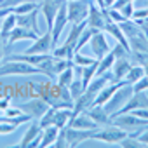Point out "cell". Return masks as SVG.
<instances>
[{"label": "cell", "mask_w": 148, "mask_h": 148, "mask_svg": "<svg viewBox=\"0 0 148 148\" xmlns=\"http://www.w3.org/2000/svg\"><path fill=\"white\" fill-rule=\"evenodd\" d=\"M40 70L35 64L18 59H7L0 64V77H11V75H38Z\"/></svg>", "instance_id": "1"}, {"label": "cell", "mask_w": 148, "mask_h": 148, "mask_svg": "<svg viewBox=\"0 0 148 148\" xmlns=\"http://www.w3.org/2000/svg\"><path fill=\"white\" fill-rule=\"evenodd\" d=\"M112 124L117 125V127H120V129H124V131H127L132 136L143 132L148 127V120H145L141 117H136L132 113H120V115H117V117L112 119Z\"/></svg>", "instance_id": "2"}, {"label": "cell", "mask_w": 148, "mask_h": 148, "mask_svg": "<svg viewBox=\"0 0 148 148\" xmlns=\"http://www.w3.org/2000/svg\"><path fill=\"white\" fill-rule=\"evenodd\" d=\"M89 0H66V12H68V23L79 25L87 21L89 16Z\"/></svg>", "instance_id": "3"}, {"label": "cell", "mask_w": 148, "mask_h": 148, "mask_svg": "<svg viewBox=\"0 0 148 148\" xmlns=\"http://www.w3.org/2000/svg\"><path fill=\"white\" fill-rule=\"evenodd\" d=\"M129 132L110 124V125H105V127H99L98 131H92L91 134V139H98V141H105V143H110V145H119Z\"/></svg>", "instance_id": "4"}, {"label": "cell", "mask_w": 148, "mask_h": 148, "mask_svg": "<svg viewBox=\"0 0 148 148\" xmlns=\"http://www.w3.org/2000/svg\"><path fill=\"white\" fill-rule=\"evenodd\" d=\"M132 92H134V91H132V86H131V84H124L122 87H119V89L115 91V94L103 105L105 110L110 113V117H112L115 112H119V110L129 101V98L132 96Z\"/></svg>", "instance_id": "5"}, {"label": "cell", "mask_w": 148, "mask_h": 148, "mask_svg": "<svg viewBox=\"0 0 148 148\" xmlns=\"http://www.w3.org/2000/svg\"><path fill=\"white\" fill-rule=\"evenodd\" d=\"M66 2V0H40L38 2V9H40V18L45 19V25H47V30L52 28V23H54V18L59 11V7Z\"/></svg>", "instance_id": "6"}, {"label": "cell", "mask_w": 148, "mask_h": 148, "mask_svg": "<svg viewBox=\"0 0 148 148\" xmlns=\"http://www.w3.org/2000/svg\"><path fill=\"white\" fill-rule=\"evenodd\" d=\"M52 49H54V45H52V35H51V30H47L45 33L38 35L33 40L32 47H28L25 51V54H51Z\"/></svg>", "instance_id": "7"}, {"label": "cell", "mask_w": 148, "mask_h": 148, "mask_svg": "<svg viewBox=\"0 0 148 148\" xmlns=\"http://www.w3.org/2000/svg\"><path fill=\"white\" fill-rule=\"evenodd\" d=\"M66 25H68V12H66V2H64V4L59 7L58 14H56V18H54V23H52V28H51L52 45H54V47L58 45V42H59V38H61V33H63V30L66 28Z\"/></svg>", "instance_id": "8"}, {"label": "cell", "mask_w": 148, "mask_h": 148, "mask_svg": "<svg viewBox=\"0 0 148 148\" xmlns=\"http://www.w3.org/2000/svg\"><path fill=\"white\" fill-rule=\"evenodd\" d=\"M89 44H91V51H92V54H94L96 59L105 58V56L112 51V47H110L108 42H106L105 32H94L92 37H91V40H89Z\"/></svg>", "instance_id": "9"}, {"label": "cell", "mask_w": 148, "mask_h": 148, "mask_svg": "<svg viewBox=\"0 0 148 148\" xmlns=\"http://www.w3.org/2000/svg\"><path fill=\"white\" fill-rule=\"evenodd\" d=\"M105 25H106V9L101 11L98 5H94L91 2L89 16H87V26L96 30V32H105Z\"/></svg>", "instance_id": "10"}, {"label": "cell", "mask_w": 148, "mask_h": 148, "mask_svg": "<svg viewBox=\"0 0 148 148\" xmlns=\"http://www.w3.org/2000/svg\"><path fill=\"white\" fill-rule=\"evenodd\" d=\"M49 103L45 101V99H30L28 103H21L19 105V108L25 112V113H28L33 120H38L47 110H49Z\"/></svg>", "instance_id": "11"}, {"label": "cell", "mask_w": 148, "mask_h": 148, "mask_svg": "<svg viewBox=\"0 0 148 148\" xmlns=\"http://www.w3.org/2000/svg\"><path fill=\"white\" fill-rule=\"evenodd\" d=\"M64 132H66L68 146H71V148H75V146H79L80 143L91 139V134H92L91 129H75V127H70V125L64 127Z\"/></svg>", "instance_id": "12"}, {"label": "cell", "mask_w": 148, "mask_h": 148, "mask_svg": "<svg viewBox=\"0 0 148 148\" xmlns=\"http://www.w3.org/2000/svg\"><path fill=\"white\" fill-rule=\"evenodd\" d=\"M16 19H18V26L30 28L37 35H42L40 33V28H38V19H40V9L38 7L33 9L32 12H26V14H16Z\"/></svg>", "instance_id": "13"}, {"label": "cell", "mask_w": 148, "mask_h": 148, "mask_svg": "<svg viewBox=\"0 0 148 148\" xmlns=\"http://www.w3.org/2000/svg\"><path fill=\"white\" fill-rule=\"evenodd\" d=\"M37 37H38V35H37L33 30L25 28V26H16V28L9 33V37H7V45H12V44H16V42H23V40L33 42Z\"/></svg>", "instance_id": "14"}, {"label": "cell", "mask_w": 148, "mask_h": 148, "mask_svg": "<svg viewBox=\"0 0 148 148\" xmlns=\"http://www.w3.org/2000/svg\"><path fill=\"white\" fill-rule=\"evenodd\" d=\"M70 127H75V129H91V131H96L99 129V125L86 113V112H80V113H75L71 117V120L68 122Z\"/></svg>", "instance_id": "15"}, {"label": "cell", "mask_w": 148, "mask_h": 148, "mask_svg": "<svg viewBox=\"0 0 148 148\" xmlns=\"http://www.w3.org/2000/svg\"><path fill=\"white\" fill-rule=\"evenodd\" d=\"M131 66H132V64H131V61H129V58H127V56L115 59V63H113V66H112L113 82H120V80H124V79H125V75L129 73V70H131Z\"/></svg>", "instance_id": "16"}, {"label": "cell", "mask_w": 148, "mask_h": 148, "mask_svg": "<svg viewBox=\"0 0 148 148\" xmlns=\"http://www.w3.org/2000/svg\"><path fill=\"white\" fill-rule=\"evenodd\" d=\"M86 113H87L99 127H105V125H110V124H112V117H110V113L105 110V106L94 105V106H91L89 110H86Z\"/></svg>", "instance_id": "17"}, {"label": "cell", "mask_w": 148, "mask_h": 148, "mask_svg": "<svg viewBox=\"0 0 148 148\" xmlns=\"http://www.w3.org/2000/svg\"><path fill=\"white\" fill-rule=\"evenodd\" d=\"M42 132V127H40V124H38V120H35V122H32L30 124V127H28V131L25 132V136L21 138V141L16 145L18 148H28V145H30V141L35 138V136H38Z\"/></svg>", "instance_id": "18"}, {"label": "cell", "mask_w": 148, "mask_h": 148, "mask_svg": "<svg viewBox=\"0 0 148 148\" xmlns=\"http://www.w3.org/2000/svg\"><path fill=\"white\" fill-rule=\"evenodd\" d=\"M16 26H18V19H16V14H14V12L7 14V16L2 19V26H0V37L7 40L9 33H11V32H12Z\"/></svg>", "instance_id": "19"}, {"label": "cell", "mask_w": 148, "mask_h": 148, "mask_svg": "<svg viewBox=\"0 0 148 148\" xmlns=\"http://www.w3.org/2000/svg\"><path fill=\"white\" fill-rule=\"evenodd\" d=\"M58 132H59V127H56V125H47V127H42V141H40V146H42V148L51 146V145L56 141Z\"/></svg>", "instance_id": "20"}, {"label": "cell", "mask_w": 148, "mask_h": 148, "mask_svg": "<svg viewBox=\"0 0 148 148\" xmlns=\"http://www.w3.org/2000/svg\"><path fill=\"white\" fill-rule=\"evenodd\" d=\"M58 79V86H61V87H66L68 89V86L73 82V79H75V68H73V64L71 66H68V68H64L59 75L56 77Z\"/></svg>", "instance_id": "21"}, {"label": "cell", "mask_w": 148, "mask_h": 148, "mask_svg": "<svg viewBox=\"0 0 148 148\" xmlns=\"http://www.w3.org/2000/svg\"><path fill=\"white\" fill-rule=\"evenodd\" d=\"M113 63H115V56H113V52L110 51L105 58L99 59V63H98V70H96V77H98V75H103V73H106L108 70H112Z\"/></svg>", "instance_id": "22"}, {"label": "cell", "mask_w": 148, "mask_h": 148, "mask_svg": "<svg viewBox=\"0 0 148 148\" xmlns=\"http://www.w3.org/2000/svg\"><path fill=\"white\" fill-rule=\"evenodd\" d=\"M145 75V70H143V66L141 64H136V66H131V70H129V73L125 75V79H124V82L125 84H134V82H138L141 77Z\"/></svg>", "instance_id": "23"}, {"label": "cell", "mask_w": 148, "mask_h": 148, "mask_svg": "<svg viewBox=\"0 0 148 148\" xmlns=\"http://www.w3.org/2000/svg\"><path fill=\"white\" fill-rule=\"evenodd\" d=\"M119 146H120V148H145V145H143L136 136H132V134H127V136L119 143Z\"/></svg>", "instance_id": "24"}, {"label": "cell", "mask_w": 148, "mask_h": 148, "mask_svg": "<svg viewBox=\"0 0 148 148\" xmlns=\"http://www.w3.org/2000/svg\"><path fill=\"white\" fill-rule=\"evenodd\" d=\"M94 61H98V59L96 58H87L80 51L79 52H73V58H71V63L75 64V66H87V64H92Z\"/></svg>", "instance_id": "25"}, {"label": "cell", "mask_w": 148, "mask_h": 148, "mask_svg": "<svg viewBox=\"0 0 148 148\" xmlns=\"http://www.w3.org/2000/svg\"><path fill=\"white\" fill-rule=\"evenodd\" d=\"M37 7H38V2H25V4L14 7L12 12H14V14H26V12H32V11L37 9Z\"/></svg>", "instance_id": "26"}, {"label": "cell", "mask_w": 148, "mask_h": 148, "mask_svg": "<svg viewBox=\"0 0 148 148\" xmlns=\"http://www.w3.org/2000/svg\"><path fill=\"white\" fill-rule=\"evenodd\" d=\"M54 148H66L68 146V139H66V132H64V127L59 129L58 136H56V141L52 143Z\"/></svg>", "instance_id": "27"}, {"label": "cell", "mask_w": 148, "mask_h": 148, "mask_svg": "<svg viewBox=\"0 0 148 148\" xmlns=\"http://www.w3.org/2000/svg\"><path fill=\"white\" fill-rule=\"evenodd\" d=\"M132 91L139 92V91H148V75H143L138 82L132 84Z\"/></svg>", "instance_id": "28"}, {"label": "cell", "mask_w": 148, "mask_h": 148, "mask_svg": "<svg viewBox=\"0 0 148 148\" xmlns=\"http://www.w3.org/2000/svg\"><path fill=\"white\" fill-rule=\"evenodd\" d=\"M25 2H33V0H0V7H4V9H14Z\"/></svg>", "instance_id": "29"}, {"label": "cell", "mask_w": 148, "mask_h": 148, "mask_svg": "<svg viewBox=\"0 0 148 148\" xmlns=\"http://www.w3.org/2000/svg\"><path fill=\"white\" fill-rule=\"evenodd\" d=\"M117 11H120V14L125 18V19H132V12H134V4H125V5H122L120 9H117Z\"/></svg>", "instance_id": "30"}, {"label": "cell", "mask_w": 148, "mask_h": 148, "mask_svg": "<svg viewBox=\"0 0 148 148\" xmlns=\"http://www.w3.org/2000/svg\"><path fill=\"white\" fill-rule=\"evenodd\" d=\"M146 18H148V7H143V9H139V11L134 9V12H132V21H143V19H146Z\"/></svg>", "instance_id": "31"}, {"label": "cell", "mask_w": 148, "mask_h": 148, "mask_svg": "<svg viewBox=\"0 0 148 148\" xmlns=\"http://www.w3.org/2000/svg\"><path fill=\"white\" fill-rule=\"evenodd\" d=\"M16 127L18 125H14L11 122H0V134H11L16 131Z\"/></svg>", "instance_id": "32"}, {"label": "cell", "mask_w": 148, "mask_h": 148, "mask_svg": "<svg viewBox=\"0 0 148 148\" xmlns=\"http://www.w3.org/2000/svg\"><path fill=\"white\" fill-rule=\"evenodd\" d=\"M4 113H5L7 117H12V119H14V117H19V115H23L25 112H23L19 106H14V108H12V106H9V108L4 112Z\"/></svg>", "instance_id": "33"}, {"label": "cell", "mask_w": 148, "mask_h": 148, "mask_svg": "<svg viewBox=\"0 0 148 148\" xmlns=\"http://www.w3.org/2000/svg\"><path fill=\"white\" fill-rule=\"evenodd\" d=\"M129 113L136 115V117H141L145 120H148V108H136V110H131Z\"/></svg>", "instance_id": "34"}, {"label": "cell", "mask_w": 148, "mask_h": 148, "mask_svg": "<svg viewBox=\"0 0 148 148\" xmlns=\"http://www.w3.org/2000/svg\"><path fill=\"white\" fill-rule=\"evenodd\" d=\"M5 45H7V40L0 37V64H2L4 59H5Z\"/></svg>", "instance_id": "35"}, {"label": "cell", "mask_w": 148, "mask_h": 148, "mask_svg": "<svg viewBox=\"0 0 148 148\" xmlns=\"http://www.w3.org/2000/svg\"><path fill=\"white\" fill-rule=\"evenodd\" d=\"M136 138L145 145V146H148V127L143 131V132H139V134H136Z\"/></svg>", "instance_id": "36"}, {"label": "cell", "mask_w": 148, "mask_h": 148, "mask_svg": "<svg viewBox=\"0 0 148 148\" xmlns=\"http://www.w3.org/2000/svg\"><path fill=\"white\" fill-rule=\"evenodd\" d=\"M125 4H134V0H115V4L112 5V9H120Z\"/></svg>", "instance_id": "37"}, {"label": "cell", "mask_w": 148, "mask_h": 148, "mask_svg": "<svg viewBox=\"0 0 148 148\" xmlns=\"http://www.w3.org/2000/svg\"><path fill=\"white\" fill-rule=\"evenodd\" d=\"M9 106H11L9 99H0V112H5V110H7Z\"/></svg>", "instance_id": "38"}, {"label": "cell", "mask_w": 148, "mask_h": 148, "mask_svg": "<svg viewBox=\"0 0 148 148\" xmlns=\"http://www.w3.org/2000/svg\"><path fill=\"white\" fill-rule=\"evenodd\" d=\"M0 26H2V19H0Z\"/></svg>", "instance_id": "39"}, {"label": "cell", "mask_w": 148, "mask_h": 148, "mask_svg": "<svg viewBox=\"0 0 148 148\" xmlns=\"http://www.w3.org/2000/svg\"><path fill=\"white\" fill-rule=\"evenodd\" d=\"M33 2H40V0H33Z\"/></svg>", "instance_id": "40"}]
</instances>
